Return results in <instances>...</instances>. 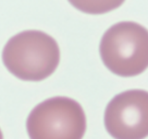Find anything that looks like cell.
I'll return each mask as SVG.
<instances>
[{"label":"cell","mask_w":148,"mask_h":139,"mask_svg":"<svg viewBox=\"0 0 148 139\" xmlns=\"http://www.w3.org/2000/svg\"><path fill=\"white\" fill-rule=\"evenodd\" d=\"M0 139H3V134H2L1 129H0Z\"/></svg>","instance_id":"8992f818"},{"label":"cell","mask_w":148,"mask_h":139,"mask_svg":"<svg viewBox=\"0 0 148 139\" xmlns=\"http://www.w3.org/2000/svg\"><path fill=\"white\" fill-rule=\"evenodd\" d=\"M99 52L112 73L120 77L140 75L148 66L147 29L132 21L118 22L103 35Z\"/></svg>","instance_id":"7a4b0ae2"},{"label":"cell","mask_w":148,"mask_h":139,"mask_svg":"<svg viewBox=\"0 0 148 139\" xmlns=\"http://www.w3.org/2000/svg\"><path fill=\"white\" fill-rule=\"evenodd\" d=\"M61 52L54 38L38 30L23 31L7 41L2 52L6 68L22 81L40 82L60 63Z\"/></svg>","instance_id":"6da1fadb"},{"label":"cell","mask_w":148,"mask_h":139,"mask_svg":"<svg viewBox=\"0 0 148 139\" xmlns=\"http://www.w3.org/2000/svg\"><path fill=\"white\" fill-rule=\"evenodd\" d=\"M77 10L88 14H103L119 8L125 0H67Z\"/></svg>","instance_id":"5b68a950"},{"label":"cell","mask_w":148,"mask_h":139,"mask_svg":"<svg viewBox=\"0 0 148 139\" xmlns=\"http://www.w3.org/2000/svg\"><path fill=\"white\" fill-rule=\"evenodd\" d=\"M26 129L30 139H82L87 131V118L77 101L57 96L32 109Z\"/></svg>","instance_id":"3957f363"},{"label":"cell","mask_w":148,"mask_h":139,"mask_svg":"<svg viewBox=\"0 0 148 139\" xmlns=\"http://www.w3.org/2000/svg\"><path fill=\"white\" fill-rule=\"evenodd\" d=\"M104 124L114 139H144L148 135V93L131 89L112 98L105 109Z\"/></svg>","instance_id":"277c9868"}]
</instances>
